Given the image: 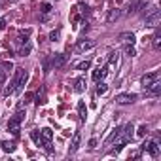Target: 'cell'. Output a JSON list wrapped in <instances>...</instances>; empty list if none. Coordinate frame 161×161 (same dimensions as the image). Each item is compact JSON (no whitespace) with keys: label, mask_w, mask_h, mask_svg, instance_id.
I'll return each instance as SVG.
<instances>
[{"label":"cell","mask_w":161,"mask_h":161,"mask_svg":"<svg viewBox=\"0 0 161 161\" xmlns=\"http://www.w3.org/2000/svg\"><path fill=\"white\" fill-rule=\"evenodd\" d=\"M32 97H34L32 93H27V95H25V101H23V103L19 104V108H23V106H27V104H29V103L32 101Z\"/></svg>","instance_id":"28"},{"label":"cell","mask_w":161,"mask_h":161,"mask_svg":"<svg viewBox=\"0 0 161 161\" xmlns=\"http://www.w3.org/2000/svg\"><path fill=\"white\" fill-rule=\"evenodd\" d=\"M108 91V86L104 84V82H99V86H97V95H104Z\"/></svg>","instance_id":"24"},{"label":"cell","mask_w":161,"mask_h":161,"mask_svg":"<svg viewBox=\"0 0 161 161\" xmlns=\"http://www.w3.org/2000/svg\"><path fill=\"white\" fill-rule=\"evenodd\" d=\"M125 55H129V57H135L136 55V49H135L133 44H125Z\"/></svg>","instance_id":"21"},{"label":"cell","mask_w":161,"mask_h":161,"mask_svg":"<svg viewBox=\"0 0 161 161\" xmlns=\"http://www.w3.org/2000/svg\"><path fill=\"white\" fill-rule=\"evenodd\" d=\"M159 21H161V12H159L157 8H152L150 14L146 15V25L155 29V27H159Z\"/></svg>","instance_id":"1"},{"label":"cell","mask_w":161,"mask_h":161,"mask_svg":"<svg viewBox=\"0 0 161 161\" xmlns=\"http://www.w3.org/2000/svg\"><path fill=\"white\" fill-rule=\"evenodd\" d=\"M119 17H121V10L114 8V10H110V12H108V15H106V21H108V23H114V21H118Z\"/></svg>","instance_id":"11"},{"label":"cell","mask_w":161,"mask_h":161,"mask_svg":"<svg viewBox=\"0 0 161 161\" xmlns=\"http://www.w3.org/2000/svg\"><path fill=\"white\" fill-rule=\"evenodd\" d=\"M150 40H152V46H153V49H159V47H161V32H155V34H153Z\"/></svg>","instance_id":"15"},{"label":"cell","mask_w":161,"mask_h":161,"mask_svg":"<svg viewBox=\"0 0 161 161\" xmlns=\"http://www.w3.org/2000/svg\"><path fill=\"white\" fill-rule=\"evenodd\" d=\"M8 131H10L14 136H17V135L21 133V121L15 119V118H12V119L8 121Z\"/></svg>","instance_id":"6"},{"label":"cell","mask_w":161,"mask_h":161,"mask_svg":"<svg viewBox=\"0 0 161 161\" xmlns=\"http://www.w3.org/2000/svg\"><path fill=\"white\" fill-rule=\"evenodd\" d=\"M31 138H32V140L36 142V146H42V148H44V146H46L47 142H51V140H44V136H42V133H40L38 129L31 131Z\"/></svg>","instance_id":"7"},{"label":"cell","mask_w":161,"mask_h":161,"mask_svg":"<svg viewBox=\"0 0 161 161\" xmlns=\"http://www.w3.org/2000/svg\"><path fill=\"white\" fill-rule=\"evenodd\" d=\"M78 114H80V119H82V121L87 118V108H86L84 103H78Z\"/></svg>","instance_id":"16"},{"label":"cell","mask_w":161,"mask_h":161,"mask_svg":"<svg viewBox=\"0 0 161 161\" xmlns=\"http://www.w3.org/2000/svg\"><path fill=\"white\" fill-rule=\"evenodd\" d=\"M29 53H31V44H25V46L19 47V55H21V57H27Z\"/></svg>","instance_id":"23"},{"label":"cell","mask_w":161,"mask_h":161,"mask_svg":"<svg viewBox=\"0 0 161 161\" xmlns=\"http://www.w3.org/2000/svg\"><path fill=\"white\" fill-rule=\"evenodd\" d=\"M135 101H136V95H135V93H121V95L116 97V103L121 104V106H123V104H133Z\"/></svg>","instance_id":"4"},{"label":"cell","mask_w":161,"mask_h":161,"mask_svg":"<svg viewBox=\"0 0 161 161\" xmlns=\"http://www.w3.org/2000/svg\"><path fill=\"white\" fill-rule=\"evenodd\" d=\"M25 116H27V114L23 112V108H19V110L15 112V116H14V118H15V119H19V121H23V119H25Z\"/></svg>","instance_id":"29"},{"label":"cell","mask_w":161,"mask_h":161,"mask_svg":"<svg viewBox=\"0 0 161 161\" xmlns=\"http://www.w3.org/2000/svg\"><path fill=\"white\" fill-rule=\"evenodd\" d=\"M106 74H108V66H99L93 70V80L95 82H101V80H104Z\"/></svg>","instance_id":"8"},{"label":"cell","mask_w":161,"mask_h":161,"mask_svg":"<svg viewBox=\"0 0 161 161\" xmlns=\"http://www.w3.org/2000/svg\"><path fill=\"white\" fill-rule=\"evenodd\" d=\"M2 66H4V70H12V68H14L12 61H10V63H8V61H4V64H2Z\"/></svg>","instance_id":"31"},{"label":"cell","mask_w":161,"mask_h":161,"mask_svg":"<svg viewBox=\"0 0 161 161\" xmlns=\"http://www.w3.org/2000/svg\"><path fill=\"white\" fill-rule=\"evenodd\" d=\"M146 89V93H150V95H157L159 91H161V80H155V82H152L148 87H144Z\"/></svg>","instance_id":"9"},{"label":"cell","mask_w":161,"mask_h":161,"mask_svg":"<svg viewBox=\"0 0 161 161\" xmlns=\"http://www.w3.org/2000/svg\"><path fill=\"white\" fill-rule=\"evenodd\" d=\"M91 66V61H80V63H76V70H87Z\"/></svg>","instance_id":"19"},{"label":"cell","mask_w":161,"mask_h":161,"mask_svg":"<svg viewBox=\"0 0 161 161\" xmlns=\"http://www.w3.org/2000/svg\"><path fill=\"white\" fill-rule=\"evenodd\" d=\"M108 63H110V66H116L118 64V53H110V59H108Z\"/></svg>","instance_id":"27"},{"label":"cell","mask_w":161,"mask_h":161,"mask_svg":"<svg viewBox=\"0 0 161 161\" xmlns=\"http://www.w3.org/2000/svg\"><path fill=\"white\" fill-rule=\"evenodd\" d=\"M64 61H66V55L59 53V55H55V57H53V66H55V68H61V66L64 64Z\"/></svg>","instance_id":"13"},{"label":"cell","mask_w":161,"mask_h":161,"mask_svg":"<svg viewBox=\"0 0 161 161\" xmlns=\"http://www.w3.org/2000/svg\"><path fill=\"white\" fill-rule=\"evenodd\" d=\"M40 12H42V14H49V12H51V4L42 2V4H40Z\"/></svg>","instance_id":"26"},{"label":"cell","mask_w":161,"mask_h":161,"mask_svg":"<svg viewBox=\"0 0 161 161\" xmlns=\"http://www.w3.org/2000/svg\"><path fill=\"white\" fill-rule=\"evenodd\" d=\"M4 29H6V19L0 17V31H4Z\"/></svg>","instance_id":"32"},{"label":"cell","mask_w":161,"mask_h":161,"mask_svg":"<svg viewBox=\"0 0 161 161\" xmlns=\"http://www.w3.org/2000/svg\"><path fill=\"white\" fill-rule=\"evenodd\" d=\"M93 47H95V40H89V38L78 40V44H76V49H78L80 53H84V51H89V49H93Z\"/></svg>","instance_id":"3"},{"label":"cell","mask_w":161,"mask_h":161,"mask_svg":"<svg viewBox=\"0 0 161 161\" xmlns=\"http://www.w3.org/2000/svg\"><path fill=\"white\" fill-rule=\"evenodd\" d=\"M0 146H2V150H4L6 153H12V152H15V144H14V142H8V140H4L2 144H0Z\"/></svg>","instance_id":"17"},{"label":"cell","mask_w":161,"mask_h":161,"mask_svg":"<svg viewBox=\"0 0 161 161\" xmlns=\"http://www.w3.org/2000/svg\"><path fill=\"white\" fill-rule=\"evenodd\" d=\"M80 142H82V133H74L72 142H70V153H74V152L80 148Z\"/></svg>","instance_id":"10"},{"label":"cell","mask_w":161,"mask_h":161,"mask_svg":"<svg viewBox=\"0 0 161 161\" xmlns=\"http://www.w3.org/2000/svg\"><path fill=\"white\" fill-rule=\"evenodd\" d=\"M133 131H135V129H133V125L129 123V125H125V127H123V131H121V136H123L125 140H129V138H133Z\"/></svg>","instance_id":"14"},{"label":"cell","mask_w":161,"mask_h":161,"mask_svg":"<svg viewBox=\"0 0 161 161\" xmlns=\"http://www.w3.org/2000/svg\"><path fill=\"white\" fill-rule=\"evenodd\" d=\"M148 131H150V129H148V125H140V127L136 129V136H140V138H144V136L148 135Z\"/></svg>","instance_id":"22"},{"label":"cell","mask_w":161,"mask_h":161,"mask_svg":"<svg viewBox=\"0 0 161 161\" xmlns=\"http://www.w3.org/2000/svg\"><path fill=\"white\" fill-rule=\"evenodd\" d=\"M6 82V70H0V86Z\"/></svg>","instance_id":"30"},{"label":"cell","mask_w":161,"mask_h":161,"mask_svg":"<svg viewBox=\"0 0 161 161\" xmlns=\"http://www.w3.org/2000/svg\"><path fill=\"white\" fill-rule=\"evenodd\" d=\"M119 40L123 44H135V34L133 32H121L119 34Z\"/></svg>","instance_id":"12"},{"label":"cell","mask_w":161,"mask_h":161,"mask_svg":"<svg viewBox=\"0 0 161 161\" xmlns=\"http://www.w3.org/2000/svg\"><path fill=\"white\" fill-rule=\"evenodd\" d=\"M86 86H87V84H86V80H84V78H78V80H76V87H74V89H76L78 93H82V91L86 89Z\"/></svg>","instance_id":"18"},{"label":"cell","mask_w":161,"mask_h":161,"mask_svg":"<svg viewBox=\"0 0 161 161\" xmlns=\"http://www.w3.org/2000/svg\"><path fill=\"white\" fill-rule=\"evenodd\" d=\"M59 36H61V31H59V29H55V31H51V32H49V40H51V42H57V40H59Z\"/></svg>","instance_id":"25"},{"label":"cell","mask_w":161,"mask_h":161,"mask_svg":"<svg viewBox=\"0 0 161 161\" xmlns=\"http://www.w3.org/2000/svg\"><path fill=\"white\" fill-rule=\"evenodd\" d=\"M142 150L148 152L152 157H157V155H159V144H157V140H148V142H144V144H142Z\"/></svg>","instance_id":"2"},{"label":"cell","mask_w":161,"mask_h":161,"mask_svg":"<svg viewBox=\"0 0 161 161\" xmlns=\"http://www.w3.org/2000/svg\"><path fill=\"white\" fill-rule=\"evenodd\" d=\"M161 78V74L155 70V72H150V74H144L142 76V80H140V84H142V87H148L152 82H155V80H159Z\"/></svg>","instance_id":"5"},{"label":"cell","mask_w":161,"mask_h":161,"mask_svg":"<svg viewBox=\"0 0 161 161\" xmlns=\"http://www.w3.org/2000/svg\"><path fill=\"white\" fill-rule=\"evenodd\" d=\"M40 133H42V136H44V140H51V138H53V131H51L49 127H44V129H42Z\"/></svg>","instance_id":"20"},{"label":"cell","mask_w":161,"mask_h":161,"mask_svg":"<svg viewBox=\"0 0 161 161\" xmlns=\"http://www.w3.org/2000/svg\"><path fill=\"white\" fill-rule=\"evenodd\" d=\"M95 146H97V140H95V138H91V140H89V148H95Z\"/></svg>","instance_id":"33"}]
</instances>
